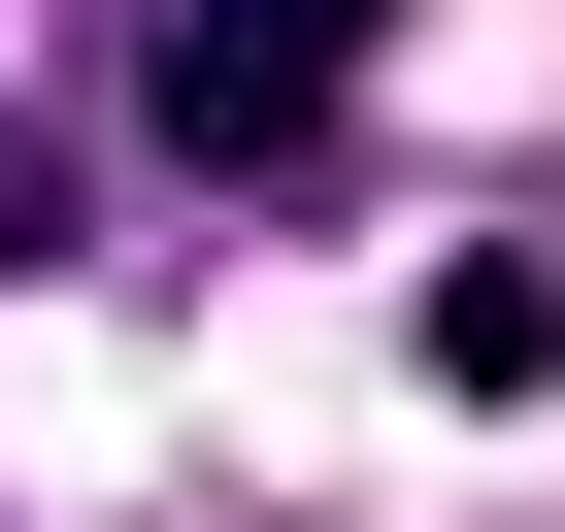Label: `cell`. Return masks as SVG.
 Here are the masks:
<instances>
[{"label": "cell", "mask_w": 565, "mask_h": 532, "mask_svg": "<svg viewBox=\"0 0 565 532\" xmlns=\"http://www.w3.org/2000/svg\"><path fill=\"white\" fill-rule=\"evenodd\" d=\"M366 34H399V0H167V167H266V200H300L366 134Z\"/></svg>", "instance_id": "cell-1"}]
</instances>
